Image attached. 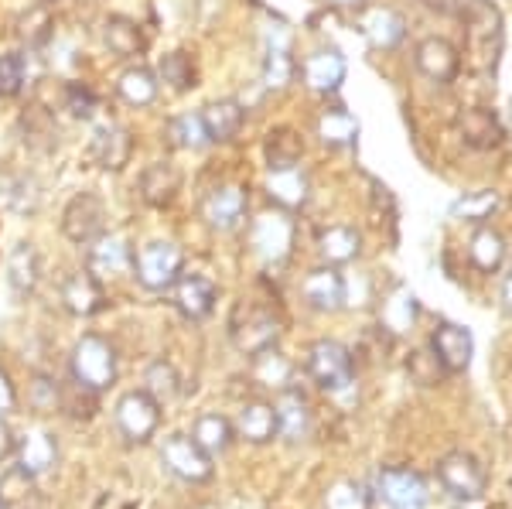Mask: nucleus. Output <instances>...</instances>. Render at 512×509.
<instances>
[{"label": "nucleus", "instance_id": "16", "mask_svg": "<svg viewBox=\"0 0 512 509\" xmlns=\"http://www.w3.org/2000/svg\"><path fill=\"white\" fill-rule=\"evenodd\" d=\"M130 154H134V134H130L127 127H120V123L99 127L93 134V141H89V161L103 171H113V175L127 168Z\"/></svg>", "mask_w": 512, "mask_h": 509}, {"label": "nucleus", "instance_id": "10", "mask_svg": "<svg viewBox=\"0 0 512 509\" xmlns=\"http://www.w3.org/2000/svg\"><path fill=\"white\" fill-rule=\"evenodd\" d=\"M106 233V202L96 192H76L62 209V236L76 246H89Z\"/></svg>", "mask_w": 512, "mask_h": 509}, {"label": "nucleus", "instance_id": "34", "mask_svg": "<svg viewBox=\"0 0 512 509\" xmlns=\"http://www.w3.org/2000/svg\"><path fill=\"white\" fill-rule=\"evenodd\" d=\"M267 195L280 205V209L294 212V209H301V205L308 202L311 182H308V175H304L301 168L270 171V178H267Z\"/></svg>", "mask_w": 512, "mask_h": 509}, {"label": "nucleus", "instance_id": "35", "mask_svg": "<svg viewBox=\"0 0 512 509\" xmlns=\"http://www.w3.org/2000/svg\"><path fill=\"white\" fill-rule=\"evenodd\" d=\"M14 455H18L21 469L38 479L41 472H48L55 465V458H59V445H55V438L48 431H31L21 438V445Z\"/></svg>", "mask_w": 512, "mask_h": 509}, {"label": "nucleus", "instance_id": "30", "mask_svg": "<svg viewBox=\"0 0 512 509\" xmlns=\"http://www.w3.org/2000/svg\"><path fill=\"white\" fill-rule=\"evenodd\" d=\"M318 253H321V260H325V264H332V267L352 264V260L362 253L359 229H352V226L321 229V233H318Z\"/></svg>", "mask_w": 512, "mask_h": 509}, {"label": "nucleus", "instance_id": "11", "mask_svg": "<svg viewBox=\"0 0 512 509\" xmlns=\"http://www.w3.org/2000/svg\"><path fill=\"white\" fill-rule=\"evenodd\" d=\"M161 462L175 479L188 482V486H202L216 475V465H212V455H205L202 448L192 441V434H171L161 445Z\"/></svg>", "mask_w": 512, "mask_h": 509}, {"label": "nucleus", "instance_id": "52", "mask_svg": "<svg viewBox=\"0 0 512 509\" xmlns=\"http://www.w3.org/2000/svg\"><path fill=\"white\" fill-rule=\"evenodd\" d=\"M38 199H41V192H38L35 178H18V182H11L4 192L7 209H14V212H35Z\"/></svg>", "mask_w": 512, "mask_h": 509}, {"label": "nucleus", "instance_id": "33", "mask_svg": "<svg viewBox=\"0 0 512 509\" xmlns=\"http://www.w3.org/2000/svg\"><path fill=\"white\" fill-rule=\"evenodd\" d=\"M192 441L205 451V455L219 458V455H226V451L233 448L236 428H233V421H229V417H222V414H202L192 424Z\"/></svg>", "mask_w": 512, "mask_h": 509}, {"label": "nucleus", "instance_id": "4", "mask_svg": "<svg viewBox=\"0 0 512 509\" xmlns=\"http://www.w3.org/2000/svg\"><path fill=\"white\" fill-rule=\"evenodd\" d=\"M181 267H185V253H181V246L171 240H154V243L140 246V253H134L137 284L154 294L171 291L181 277Z\"/></svg>", "mask_w": 512, "mask_h": 509}, {"label": "nucleus", "instance_id": "46", "mask_svg": "<svg viewBox=\"0 0 512 509\" xmlns=\"http://www.w3.org/2000/svg\"><path fill=\"white\" fill-rule=\"evenodd\" d=\"M28 404L35 414H55V410H62V383H55L52 376L38 373L28 387Z\"/></svg>", "mask_w": 512, "mask_h": 509}, {"label": "nucleus", "instance_id": "38", "mask_svg": "<svg viewBox=\"0 0 512 509\" xmlns=\"http://www.w3.org/2000/svg\"><path fill=\"white\" fill-rule=\"evenodd\" d=\"M38 503V486L35 475H28L21 465L7 469L0 475V506L4 509H35Z\"/></svg>", "mask_w": 512, "mask_h": 509}, {"label": "nucleus", "instance_id": "36", "mask_svg": "<svg viewBox=\"0 0 512 509\" xmlns=\"http://www.w3.org/2000/svg\"><path fill=\"white\" fill-rule=\"evenodd\" d=\"M315 130L325 147H352L359 137V120L345 106H328V110H321Z\"/></svg>", "mask_w": 512, "mask_h": 509}, {"label": "nucleus", "instance_id": "56", "mask_svg": "<svg viewBox=\"0 0 512 509\" xmlns=\"http://www.w3.org/2000/svg\"><path fill=\"white\" fill-rule=\"evenodd\" d=\"M427 11H437V14H458L465 7V0H420Z\"/></svg>", "mask_w": 512, "mask_h": 509}, {"label": "nucleus", "instance_id": "40", "mask_svg": "<svg viewBox=\"0 0 512 509\" xmlns=\"http://www.w3.org/2000/svg\"><path fill=\"white\" fill-rule=\"evenodd\" d=\"M164 141L175 151H198L202 144H209V137H205L198 113H181V117H171L164 123Z\"/></svg>", "mask_w": 512, "mask_h": 509}, {"label": "nucleus", "instance_id": "29", "mask_svg": "<svg viewBox=\"0 0 512 509\" xmlns=\"http://www.w3.org/2000/svg\"><path fill=\"white\" fill-rule=\"evenodd\" d=\"M263 158H267L270 171H287L301 168L304 158V141L294 127H274L267 130V141H263Z\"/></svg>", "mask_w": 512, "mask_h": 509}, {"label": "nucleus", "instance_id": "5", "mask_svg": "<svg viewBox=\"0 0 512 509\" xmlns=\"http://www.w3.org/2000/svg\"><path fill=\"white\" fill-rule=\"evenodd\" d=\"M304 366H308L311 380H315L325 393H345V390L352 387V380H355L352 349L342 346V342H335V339L311 342Z\"/></svg>", "mask_w": 512, "mask_h": 509}, {"label": "nucleus", "instance_id": "39", "mask_svg": "<svg viewBox=\"0 0 512 509\" xmlns=\"http://www.w3.org/2000/svg\"><path fill=\"white\" fill-rule=\"evenodd\" d=\"M55 35V14H52V4H31L28 11L18 18V38L24 48H41L48 45V38Z\"/></svg>", "mask_w": 512, "mask_h": 509}, {"label": "nucleus", "instance_id": "54", "mask_svg": "<svg viewBox=\"0 0 512 509\" xmlns=\"http://www.w3.org/2000/svg\"><path fill=\"white\" fill-rule=\"evenodd\" d=\"M18 451V438H14V428L4 421V414H0V462H7V458Z\"/></svg>", "mask_w": 512, "mask_h": 509}, {"label": "nucleus", "instance_id": "53", "mask_svg": "<svg viewBox=\"0 0 512 509\" xmlns=\"http://www.w3.org/2000/svg\"><path fill=\"white\" fill-rule=\"evenodd\" d=\"M11 410H18V387H14L11 373L0 369V414H11Z\"/></svg>", "mask_w": 512, "mask_h": 509}, {"label": "nucleus", "instance_id": "27", "mask_svg": "<svg viewBox=\"0 0 512 509\" xmlns=\"http://www.w3.org/2000/svg\"><path fill=\"white\" fill-rule=\"evenodd\" d=\"M7 284L18 298L35 294V287L41 284V253L35 250V243H18L7 257Z\"/></svg>", "mask_w": 512, "mask_h": 509}, {"label": "nucleus", "instance_id": "19", "mask_svg": "<svg viewBox=\"0 0 512 509\" xmlns=\"http://www.w3.org/2000/svg\"><path fill=\"white\" fill-rule=\"evenodd\" d=\"M345 72H349V62L338 48H315L308 59L301 62V79L311 93H335L338 86L345 82Z\"/></svg>", "mask_w": 512, "mask_h": 509}, {"label": "nucleus", "instance_id": "60", "mask_svg": "<svg viewBox=\"0 0 512 509\" xmlns=\"http://www.w3.org/2000/svg\"><path fill=\"white\" fill-rule=\"evenodd\" d=\"M0 509H4V506H0Z\"/></svg>", "mask_w": 512, "mask_h": 509}, {"label": "nucleus", "instance_id": "6", "mask_svg": "<svg viewBox=\"0 0 512 509\" xmlns=\"http://www.w3.org/2000/svg\"><path fill=\"white\" fill-rule=\"evenodd\" d=\"M437 482L458 503H478L485 496V489H489V472L468 451H448L437 462Z\"/></svg>", "mask_w": 512, "mask_h": 509}, {"label": "nucleus", "instance_id": "24", "mask_svg": "<svg viewBox=\"0 0 512 509\" xmlns=\"http://www.w3.org/2000/svg\"><path fill=\"white\" fill-rule=\"evenodd\" d=\"M359 28L369 45L379 48V52H393L403 41V35H407V21H403V14L393 11V7H369V11L362 14Z\"/></svg>", "mask_w": 512, "mask_h": 509}, {"label": "nucleus", "instance_id": "23", "mask_svg": "<svg viewBox=\"0 0 512 509\" xmlns=\"http://www.w3.org/2000/svg\"><path fill=\"white\" fill-rule=\"evenodd\" d=\"M137 192H140V199L151 205V209H164V205H171L178 199L181 171L171 161L147 164V168L140 171V178H137Z\"/></svg>", "mask_w": 512, "mask_h": 509}, {"label": "nucleus", "instance_id": "17", "mask_svg": "<svg viewBox=\"0 0 512 509\" xmlns=\"http://www.w3.org/2000/svg\"><path fill=\"white\" fill-rule=\"evenodd\" d=\"M86 270H89V274H96L99 281H106V277H120V274H127V270H134V250H130L127 236L103 233L99 240L89 243Z\"/></svg>", "mask_w": 512, "mask_h": 509}, {"label": "nucleus", "instance_id": "7", "mask_svg": "<svg viewBox=\"0 0 512 509\" xmlns=\"http://www.w3.org/2000/svg\"><path fill=\"white\" fill-rule=\"evenodd\" d=\"M113 421H117V431L123 434V441H130V445H147L161 428V404L144 387L127 390L117 400Z\"/></svg>", "mask_w": 512, "mask_h": 509}, {"label": "nucleus", "instance_id": "50", "mask_svg": "<svg viewBox=\"0 0 512 509\" xmlns=\"http://www.w3.org/2000/svg\"><path fill=\"white\" fill-rule=\"evenodd\" d=\"M407 373H410V380L420 383V387H437V383L444 380V366L437 363V356L431 349H417V352H410V359H407Z\"/></svg>", "mask_w": 512, "mask_h": 509}, {"label": "nucleus", "instance_id": "2", "mask_svg": "<svg viewBox=\"0 0 512 509\" xmlns=\"http://www.w3.org/2000/svg\"><path fill=\"white\" fill-rule=\"evenodd\" d=\"M280 318L274 315V308L260 305V301H239L233 311V322H229V339L243 356H263V352L277 349L280 342Z\"/></svg>", "mask_w": 512, "mask_h": 509}, {"label": "nucleus", "instance_id": "41", "mask_svg": "<svg viewBox=\"0 0 512 509\" xmlns=\"http://www.w3.org/2000/svg\"><path fill=\"white\" fill-rule=\"evenodd\" d=\"M158 76L168 82L175 93H188V89H195L198 86V65L195 59L188 52H168V55H161V62H158Z\"/></svg>", "mask_w": 512, "mask_h": 509}, {"label": "nucleus", "instance_id": "51", "mask_svg": "<svg viewBox=\"0 0 512 509\" xmlns=\"http://www.w3.org/2000/svg\"><path fill=\"white\" fill-rule=\"evenodd\" d=\"M62 106L76 120H93L96 110H99V100L89 86H82V82H69V86L62 89Z\"/></svg>", "mask_w": 512, "mask_h": 509}, {"label": "nucleus", "instance_id": "55", "mask_svg": "<svg viewBox=\"0 0 512 509\" xmlns=\"http://www.w3.org/2000/svg\"><path fill=\"white\" fill-rule=\"evenodd\" d=\"M93 509H137V503H134V499H127V496H120V492H103V496L96 499Z\"/></svg>", "mask_w": 512, "mask_h": 509}, {"label": "nucleus", "instance_id": "47", "mask_svg": "<svg viewBox=\"0 0 512 509\" xmlns=\"http://www.w3.org/2000/svg\"><path fill=\"white\" fill-rule=\"evenodd\" d=\"M24 76H28V65H24L21 52L0 55V100H14V96H21Z\"/></svg>", "mask_w": 512, "mask_h": 509}, {"label": "nucleus", "instance_id": "15", "mask_svg": "<svg viewBox=\"0 0 512 509\" xmlns=\"http://www.w3.org/2000/svg\"><path fill=\"white\" fill-rule=\"evenodd\" d=\"M171 301L188 322H205L216 311L219 287L202 274H181L175 287H171Z\"/></svg>", "mask_w": 512, "mask_h": 509}, {"label": "nucleus", "instance_id": "14", "mask_svg": "<svg viewBox=\"0 0 512 509\" xmlns=\"http://www.w3.org/2000/svg\"><path fill=\"white\" fill-rule=\"evenodd\" d=\"M431 352L437 356V363L444 366V373H465L475 356V339L465 325L441 322L431 335Z\"/></svg>", "mask_w": 512, "mask_h": 509}, {"label": "nucleus", "instance_id": "57", "mask_svg": "<svg viewBox=\"0 0 512 509\" xmlns=\"http://www.w3.org/2000/svg\"><path fill=\"white\" fill-rule=\"evenodd\" d=\"M502 308L512 311V274L506 277V284H502Z\"/></svg>", "mask_w": 512, "mask_h": 509}, {"label": "nucleus", "instance_id": "43", "mask_svg": "<svg viewBox=\"0 0 512 509\" xmlns=\"http://www.w3.org/2000/svg\"><path fill=\"white\" fill-rule=\"evenodd\" d=\"M99 410V393L89 390L86 383L69 380L62 383V414H69L72 421H93Z\"/></svg>", "mask_w": 512, "mask_h": 509}, {"label": "nucleus", "instance_id": "8", "mask_svg": "<svg viewBox=\"0 0 512 509\" xmlns=\"http://www.w3.org/2000/svg\"><path fill=\"white\" fill-rule=\"evenodd\" d=\"M250 250L267 267H277V264H284V260L291 257V250H294V219L287 216V209L263 212V216L253 219Z\"/></svg>", "mask_w": 512, "mask_h": 509}, {"label": "nucleus", "instance_id": "28", "mask_svg": "<svg viewBox=\"0 0 512 509\" xmlns=\"http://www.w3.org/2000/svg\"><path fill=\"white\" fill-rule=\"evenodd\" d=\"M103 41L117 59H137L147 52V35L140 31L137 21L123 18V14H110L103 21Z\"/></svg>", "mask_w": 512, "mask_h": 509}, {"label": "nucleus", "instance_id": "31", "mask_svg": "<svg viewBox=\"0 0 512 509\" xmlns=\"http://www.w3.org/2000/svg\"><path fill=\"white\" fill-rule=\"evenodd\" d=\"M21 141L24 147H31V151L38 154H48L55 151V144H59V127H55V117L52 110H45V106H28V110L21 113Z\"/></svg>", "mask_w": 512, "mask_h": 509}, {"label": "nucleus", "instance_id": "26", "mask_svg": "<svg viewBox=\"0 0 512 509\" xmlns=\"http://www.w3.org/2000/svg\"><path fill=\"white\" fill-rule=\"evenodd\" d=\"M198 117H202L205 137H209L212 144H229L239 130H243L246 110L236 100H212L209 106H202Z\"/></svg>", "mask_w": 512, "mask_h": 509}, {"label": "nucleus", "instance_id": "58", "mask_svg": "<svg viewBox=\"0 0 512 509\" xmlns=\"http://www.w3.org/2000/svg\"><path fill=\"white\" fill-rule=\"evenodd\" d=\"M328 4H335V7H359L362 0H328Z\"/></svg>", "mask_w": 512, "mask_h": 509}, {"label": "nucleus", "instance_id": "20", "mask_svg": "<svg viewBox=\"0 0 512 509\" xmlns=\"http://www.w3.org/2000/svg\"><path fill=\"white\" fill-rule=\"evenodd\" d=\"M274 414H277V434L287 441H304L311 434V428H315L311 400L297 387L280 390V397L274 400Z\"/></svg>", "mask_w": 512, "mask_h": 509}, {"label": "nucleus", "instance_id": "1", "mask_svg": "<svg viewBox=\"0 0 512 509\" xmlns=\"http://www.w3.org/2000/svg\"><path fill=\"white\" fill-rule=\"evenodd\" d=\"M465 21V65L472 72H492L502 55V14L489 0H465L461 7Z\"/></svg>", "mask_w": 512, "mask_h": 509}, {"label": "nucleus", "instance_id": "22", "mask_svg": "<svg viewBox=\"0 0 512 509\" xmlns=\"http://www.w3.org/2000/svg\"><path fill=\"white\" fill-rule=\"evenodd\" d=\"M454 127H458L461 141L468 147H475V151H492V147H499L506 141V130H502L499 117H495L492 110H485V106H468V110H461Z\"/></svg>", "mask_w": 512, "mask_h": 509}, {"label": "nucleus", "instance_id": "49", "mask_svg": "<svg viewBox=\"0 0 512 509\" xmlns=\"http://www.w3.org/2000/svg\"><path fill=\"white\" fill-rule=\"evenodd\" d=\"M256 380L267 383V387H277V390L291 387V363H287L277 349L263 352V356H256Z\"/></svg>", "mask_w": 512, "mask_h": 509}, {"label": "nucleus", "instance_id": "59", "mask_svg": "<svg viewBox=\"0 0 512 509\" xmlns=\"http://www.w3.org/2000/svg\"><path fill=\"white\" fill-rule=\"evenodd\" d=\"M41 4H55V0H41Z\"/></svg>", "mask_w": 512, "mask_h": 509}, {"label": "nucleus", "instance_id": "25", "mask_svg": "<svg viewBox=\"0 0 512 509\" xmlns=\"http://www.w3.org/2000/svg\"><path fill=\"white\" fill-rule=\"evenodd\" d=\"M236 438L250 441V445H267V441L277 438V414L274 404L267 400H246L243 407L236 410Z\"/></svg>", "mask_w": 512, "mask_h": 509}, {"label": "nucleus", "instance_id": "42", "mask_svg": "<svg viewBox=\"0 0 512 509\" xmlns=\"http://www.w3.org/2000/svg\"><path fill=\"white\" fill-rule=\"evenodd\" d=\"M144 390L151 393L154 400L164 407V404H171V400L181 393V380H178V369L168 363V359H158V363H151L147 366V373H144Z\"/></svg>", "mask_w": 512, "mask_h": 509}, {"label": "nucleus", "instance_id": "32", "mask_svg": "<svg viewBox=\"0 0 512 509\" xmlns=\"http://www.w3.org/2000/svg\"><path fill=\"white\" fill-rule=\"evenodd\" d=\"M158 89H161V82L147 65H130L117 79V96L127 106H134V110H144V106H151L158 100Z\"/></svg>", "mask_w": 512, "mask_h": 509}, {"label": "nucleus", "instance_id": "13", "mask_svg": "<svg viewBox=\"0 0 512 509\" xmlns=\"http://www.w3.org/2000/svg\"><path fill=\"white\" fill-rule=\"evenodd\" d=\"M345 277L338 274V267L332 264H321L315 270H308L301 281V298L308 301V308L325 311V315H335V311L345 308Z\"/></svg>", "mask_w": 512, "mask_h": 509}, {"label": "nucleus", "instance_id": "12", "mask_svg": "<svg viewBox=\"0 0 512 509\" xmlns=\"http://www.w3.org/2000/svg\"><path fill=\"white\" fill-rule=\"evenodd\" d=\"M246 209H250V195H246L243 185H219L205 195L202 219L216 233H229V229H236L246 219Z\"/></svg>", "mask_w": 512, "mask_h": 509}, {"label": "nucleus", "instance_id": "48", "mask_svg": "<svg viewBox=\"0 0 512 509\" xmlns=\"http://www.w3.org/2000/svg\"><path fill=\"white\" fill-rule=\"evenodd\" d=\"M495 209H499V195L495 192H472L451 205V216L468 219V223H485Z\"/></svg>", "mask_w": 512, "mask_h": 509}, {"label": "nucleus", "instance_id": "3", "mask_svg": "<svg viewBox=\"0 0 512 509\" xmlns=\"http://www.w3.org/2000/svg\"><path fill=\"white\" fill-rule=\"evenodd\" d=\"M69 373L72 380L86 383L89 390L103 393L117 383V373H120V363H117V349H113L110 339L103 335L89 332L72 346V356H69Z\"/></svg>", "mask_w": 512, "mask_h": 509}, {"label": "nucleus", "instance_id": "44", "mask_svg": "<svg viewBox=\"0 0 512 509\" xmlns=\"http://www.w3.org/2000/svg\"><path fill=\"white\" fill-rule=\"evenodd\" d=\"M325 509H373V492L355 479H338L325 489Z\"/></svg>", "mask_w": 512, "mask_h": 509}, {"label": "nucleus", "instance_id": "9", "mask_svg": "<svg viewBox=\"0 0 512 509\" xmlns=\"http://www.w3.org/2000/svg\"><path fill=\"white\" fill-rule=\"evenodd\" d=\"M376 496L390 509H427L431 506V486L427 479L407 465H390L376 475Z\"/></svg>", "mask_w": 512, "mask_h": 509}, {"label": "nucleus", "instance_id": "37", "mask_svg": "<svg viewBox=\"0 0 512 509\" xmlns=\"http://www.w3.org/2000/svg\"><path fill=\"white\" fill-rule=\"evenodd\" d=\"M506 240H502L499 229L492 226H478L472 243H468V257H472V264L482 270V274H495V270L502 267V260H506Z\"/></svg>", "mask_w": 512, "mask_h": 509}, {"label": "nucleus", "instance_id": "45", "mask_svg": "<svg viewBox=\"0 0 512 509\" xmlns=\"http://www.w3.org/2000/svg\"><path fill=\"white\" fill-rule=\"evenodd\" d=\"M294 72H297V62L291 59V52H287L284 45H274L267 52V62H263V86L287 89L294 79Z\"/></svg>", "mask_w": 512, "mask_h": 509}, {"label": "nucleus", "instance_id": "18", "mask_svg": "<svg viewBox=\"0 0 512 509\" xmlns=\"http://www.w3.org/2000/svg\"><path fill=\"white\" fill-rule=\"evenodd\" d=\"M62 308L69 311V315L76 318H93L99 311L106 308V287L99 281L96 274H89V270H79V274H69L62 281Z\"/></svg>", "mask_w": 512, "mask_h": 509}, {"label": "nucleus", "instance_id": "61", "mask_svg": "<svg viewBox=\"0 0 512 509\" xmlns=\"http://www.w3.org/2000/svg\"><path fill=\"white\" fill-rule=\"evenodd\" d=\"M209 509H212V506H209Z\"/></svg>", "mask_w": 512, "mask_h": 509}, {"label": "nucleus", "instance_id": "21", "mask_svg": "<svg viewBox=\"0 0 512 509\" xmlns=\"http://www.w3.org/2000/svg\"><path fill=\"white\" fill-rule=\"evenodd\" d=\"M414 62L431 82H437V86H448L461 69V52L451 45L448 38H424L417 45Z\"/></svg>", "mask_w": 512, "mask_h": 509}]
</instances>
